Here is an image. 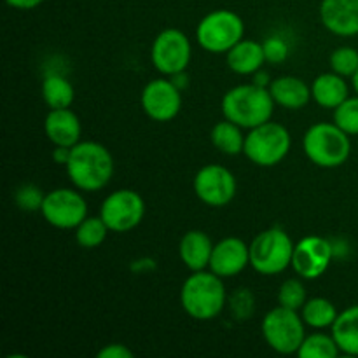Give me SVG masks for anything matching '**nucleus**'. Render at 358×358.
<instances>
[{
	"label": "nucleus",
	"mask_w": 358,
	"mask_h": 358,
	"mask_svg": "<svg viewBox=\"0 0 358 358\" xmlns=\"http://www.w3.org/2000/svg\"><path fill=\"white\" fill-rule=\"evenodd\" d=\"M65 170L73 187L84 192H96L112 180L114 159L105 145L84 140L70 149Z\"/></svg>",
	"instance_id": "1"
},
{
	"label": "nucleus",
	"mask_w": 358,
	"mask_h": 358,
	"mask_svg": "<svg viewBox=\"0 0 358 358\" xmlns=\"http://www.w3.org/2000/svg\"><path fill=\"white\" fill-rule=\"evenodd\" d=\"M275 105L269 87L255 83L240 84L224 94L222 114L241 128L252 129L262 122L271 121Z\"/></svg>",
	"instance_id": "2"
},
{
	"label": "nucleus",
	"mask_w": 358,
	"mask_h": 358,
	"mask_svg": "<svg viewBox=\"0 0 358 358\" xmlns=\"http://www.w3.org/2000/svg\"><path fill=\"white\" fill-rule=\"evenodd\" d=\"M224 278L213 271H192L180 290V304L185 313L199 322L219 317L226 306Z\"/></svg>",
	"instance_id": "3"
},
{
	"label": "nucleus",
	"mask_w": 358,
	"mask_h": 358,
	"mask_svg": "<svg viewBox=\"0 0 358 358\" xmlns=\"http://www.w3.org/2000/svg\"><path fill=\"white\" fill-rule=\"evenodd\" d=\"M303 150L317 166L338 168L348 161L352 140L336 122H318L304 133Z\"/></svg>",
	"instance_id": "4"
},
{
	"label": "nucleus",
	"mask_w": 358,
	"mask_h": 358,
	"mask_svg": "<svg viewBox=\"0 0 358 358\" xmlns=\"http://www.w3.org/2000/svg\"><path fill=\"white\" fill-rule=\"evenodd\" d=\"M292 238L282 227L261 231L250 243V266L259 275L275 276L292 266Z\"/></svg>",
	"instance_id": "5"
},
{
	"label": "nucleus",
	"mask_w": 358,
	"mask_h": 358,
	"mask_svg": "<svg viewBox=\"0 0 358 358\" xmlns=\"http://www.w3.org/2000/svg\"><path fill=\"white\" fill-rule=\"evenodd\" d=\"M290 145L292 138L289 129L280 122L268 121L248 129L243 154L257 166L271 168L285 159Z\"/></svg>",
	"instance_id": "6"
},
{
	"label": "nucleus",
	"mask_w": 358,
	"mask_h": 358,
	"mask_svg": "<svg viewBox=\"0 0 358 358\" xmlns=\"http://www.w3.org/2000/svg\"><path fill=\"white\" fill-rule=\"evenodd\" d=\"M245 35V23L231 9H217L206 14L196 28V41L212 55H226Z\"/></svg>",
	"instance_id": "7"
},
{
	"label": "nucleus",
	"mask_w": 358,
	"mask_h": 358,
	"mask_svg": "<svg viewBox=\"0 0 358 358\" xmlns=\"http://www.w3.org/2000/svg\"><path fill=\"white\" fill-rule=\"evenodd\" d=\"M304 327L306 324L296 310L280 306V304L262 318L261 324L262 336L269 348L282 355H292V353L299 352L301 345L306 338Z\"/></svg>",
	"instance_id": "8"
},
{
	"label": "nucleus",
	"mask_w": 358,
	"mask_h": 358,
	"mask_svg": "<svg viewBox=\"0 0 358 358\" xmlns=\"http://www.w3.org/2000/svg\"><path fill=\"white\" fill-rule=\"evenodd\" d=\"M192 45L187 35L178 28H166L154 38L150 59L159 73L173 77L187 70L191 63Z\"/></svg>",
	"instance_id": "9"
},
{
	"label": "nucleus",
	"mask_w": 358,
	"mask_h": 358,
	"mask_svg": "<svg viewBox=\"0 0 358 358\" xmlns=\"http://www.w3.org/2000/svg\"><path fill=\"white\" fill-rule=\"evenodd\" d=\"M145 215V201L133 189H117L103 199L100 217L112 233H128L135 229Z\"/></svg>",
	"instance_id": "10"
},
{
	"label": "nucleus",
	"mask_w": 358,
	"mask_h": 358,
	"mask_svg": "<svg viewBox=\"0 0 358 358\" xmlns=\"http://www.w3.org/2000/svg\"><path fill=\"white\" fill-rule=\"evenodd\" d=\"M41 213L52 227L76 229L87 217V203L79 191L59 187L44 196Z\"/></svg>",
	"instance_id": "11"
},
{
	"label": "nucleus",
	"mask_w": 358,
	"mask_h": 358,
	"mask_svg": "<svg viewBox=\"0 0 358 358\" xmlns=\"http://www.w3.org/2000/svg\"><path fill=\"white\" fill-rule=\"evenodd\" d=\"M238 191L236 177L222 164H206L196 173L194 192L205 205L220 208L229 205Z\"/></svg>",
	"instance_id": "12"
},
{
	"label": "nucleus",
	"mask_w": 358,
	"mask_h": 358,
	"mask_svg": "<svg viewBox=\"0 0 358 358\" xmlns=\"http://www.w3.org/2000/svg\"><path fill=\"white\" fill-rule=\"evenodd\" d=\"M140 103L152 121L170 122L182 110V91L171 79H152L143 87Z\"/></svg>",
	"instance_id": "13"
},
{
	"label": "nucleus",
	"mask_w": 358,
	"mask_h": 358,
	"mask_svg": "<svg viewBox=\"0 0 358 358\" xmlns=\"http://www.w3.org/2000/svg\"><path fill=\"white\" fill-rule=\"evenodd\" d=\"M334 257V247L322 236H306L297 241L292 255V269L303 280H317L324 275Z\"/></svg>",
	"instance_id": "14"
},
{
	"label": "nucleus",
	"mask_w": 358,
	"mask_h": 358,
	"mask_svg": "<svg viewBox=\"0 0 358 358\" xmlns=\"http://www.w3.org/2000/svg\"><path fill=\"white\" fill-rule=\"evenodd\" d=\"M248 264H250V245L240 238L229 236L213 245L208 269L220 278H233L240 275Z\"/></svg>",
	"instance_id": "15"
},
{
	"label": "nucleus",
	"mask_w": 358,
	"mask_h": 358,
	"mask_svg": "<svg viewBox=\"0 0 358 358\" xmlns=\"http://www.w3.org/2000/svg\"><path fill=\"white\" fill-rule=\"evenodd\" d=\"M320 20L338 37L358 35V0H322Z\"/></svg>",
	"instance_id": "16"
},
{
	"label": "nucleus",
	"mask_w": 358,
	"mask_h": 358,
	"mask_svg": "<svg viewBox=\"0 0 358 358\" xmlns=\"http://www.w3.org/2000/svg\"><path fill=\"white\" fill-rule=\"evenodd\" d=\"M44 131L52 145L73 147L80 142L83 126L77 114L70 110V107L49 108V114L45 115L44 121Z\"/></svg>",
	"instance_id": "17"
},
{
	"label": "nucleus",
	"mask_w": 358,
	"mask_h": 358,
	"mask_svg": "<svg viewBox=\"0 0 358 358\" xmlns=\"http://www.w3.org/2000/svg\"><path fill=\"white\" fill-rule=\"evenodd\" d=\"M269 93L276 105L289 110L304 108L313 98L311 86H308V83L296 76H280L273 79L269 84Z\"/></svg>",
	"instance_id": "18"
},
{
	"label": "nucleus",
	"mask_w": 358,
	"mask_h": 358,
	"mask_svg": "<svg viewBox=\"0 0 358 358\" xmlns=\"http://www.w3.org/2000/svg\"><path fill=\"white\" fill-rule=\"evenodd\" d=\"M213 241L205 231L192 229L182 236L178 245V255L184 266L191 271H203L210 266L213 252Z\"/></svg>",
	"instance_id": "19"
},
{
	"label": "nucleus",
	"mask_w": 358,
	"mask_h": 358,
	"mask_svg": "<svg viewBox=\"0 0 358 358\" xmlns=\"http://www.w3.org/2000/svg\"><path fill=\"white\" fill-rule=\"evenodd\" d=\"M226 59L229 69L238 76H254L266 63L264 45L257 41L241 38L226 52Z\"/></svg>",
	"instance_id": "20"
},
{
	"label": "nucleus",
	"mask_w": 358,
	"mask_h": 358,
	"mask_svg": "<svg viewBox=\"0 0 358 358\" xmlns=\"http://www.w3.org/2000/svg\"><path fill=\"white\" fill-rule=\"evenodd\" d=\"M311 94L313 100L324 108H338L346 98L350 96V86L346 77L336 72L320 73L311 84Z\"/></svg>",
	"instance_id": "21"
},
{
	"label": "nucleus",
	"mask_w": 358,
	"mask_h": 358,
	"mask_svg": "<svg viewBox=\"0 0 358 358\" xmlns=\"http://www.w3.org/2000/svg\"><path fill=\"white\" fill-rule=\"evenodd\" d=\"M339 350L345 355L358 357V304L346 308L336 318L331 327Z\"/></svg>",
	"instance_id": "22"
},
{
	"label": "nucleus",
	"mask_w": 358,
	"mask_h": 358,
	"mask_svg": "<svg viewBox=\"0 0 358 358\" xmlns=\"http://www.w3.org/2000/svg\"><path fill=\"white\" fill-rule=\"evenodd\" d=\"M241 129L243 128L238 126L236 122L224 117V121L217 122L212 128L210 140L219 152L226 154V156H238V154L243 152L245 136H247L243 135Z\"/></svg>",
	"instance_id": "23"
},
{
	"label": "nucleus",
	"mask_w": 358,
	"mask_h": 358,
	"mask_svg": "<svg viewBox=\"0 0 358 358\" xmlns=\"http://www.w3.org/2000/svg\"><path fill=\"white\" fill-rule=\"evenodd\" d=\"M338 315L339 311L336 310L334 303L325 299V297H311L301 308V317H303L304 324L311 329H317V331L331 329Z\"/></svg>",
	"instance_id": "24"
},
{
	"label": "nucleus",
	"mask_w": 358,
	"mask_h": 358,
	"mask_svg": "<svg viewBox=\"0 0 358 358\" xmlns=\"http://www.w3.org/2000/svg\"><path fill=\"white\" fill-rule=\"evenodd\" d=\"M73 86L59 73H49L42 80V100L49 108H69L73 103Z\"/></svg>",
	"instance_id": "25"
},
{
	"label": "nucleus",
	"mask_w": 358,
	"mask_h": 358,
	"mask_svg": "<svg viewBox=\"0 0 358 358\" xmlns=\"http://www.w3.org/2000/svg\"><path fill=\"white\" fill-rule=\"evenodd\" d=\"M341 353L334 336L315 332L308 334L301 345L297 357L299 358H336Z\"/></svg>",
	"instance_id": "26"
},
{
	"label": "nucleus",
	"mask_w": 358,
	"mask_h": 358,
	"mask_svg": "<svg viewBox=\"0 0 358 358\" xmlns=\"http://www.w3.org/2000/svg\"><path fill=\"white\" fill-rule=\"evenodd\" d=\"M108 226L105 224V220L98 217H86L79 226L76 227V241L79 247L87 248H96L100 247L105 241L108 234Z\"/></svg>",
	"instance_id": "27"
},
{
	"label": "nucleus",
	"mask_w": 358,
	"mask_h": 358,
	"mask_svg": "<svg viewBox=\"0 0 358 358\" xmlns=\"http://www.w3.org/2000/svg\"><path fill=\"white\" fill-rule=\"evenodd\" d=\"M329 65H331L332 72L339 73L346 79H352L358 70V49L352 45H341V48L334 49L329 58Z\"/></svg>",
	"instance_id": "28"
},
{
	"label": "nucleus",
	"mask_w": 358,
	"mask_h": 358,
	"mask_svg": "<svg viewBox=\"0 0 358 358\" xmlns=\"http://www.w3.org/2000/svg\"><path fill=\"white\" fill-rule=\"evenodd\" d=\"M308 301L306 287L299 278H289L282 283L278 290V304L280 306L290 308V310L299 311Z\"/></svg>",
	"instance_id": "29"
},
{
	"label": "nucleus",
	"mask_w": 358,
	"mask_h": 358,
	"mask_svg": "<svg viewBox=\"0 0 358 358\" xmlns=\"http://www.w3.org/2000/svg\"><path fill=\"white\" fill-rule=\"evenodd\" d=\"M334 122L350 136L358 135V94L348 96L334 108Z\"/></svg>",
	"instance_id": "30"
},
{
	"label": "nucleus",
	"mask_w": 358,
	"mask_h": 358,
	"mask_svg": "<svg viewBox=\"0 0 358 358\" xmlns=\"http://www.w3.org/2000/svg\"><path fill=\"white\" fill-rule=\"evenodd\" d=\"M44 192L34 184H24L21 187H17V191L14 192V201L20 206L21 210H27V212H35V210H41L42 201H44Z\"/></svg>",
	"instance_id": "31"
},
{
	"label": "nucleus",
	"mask_w": 358,
	"mask_h": 358,
	"mask_svg": "<svg viewBox=\"0 0 358 358\" xmlns=\"http://www.w3.org/2000/svg\"><path fill=\"white\" fill-rule=\"evenodd\" d=\"M229 306L234 318L245 320V318L250 317V313H254V296H252L247 289L236 290V292L233 294V297H231Z\"/></svg>",
	"instance_id": "32"
},
{
	"label": "nucleus",
	"mask_w": 358,
	"mask_h": 358,
	"mask_svg": "<svg viewBox=\"0 0 358 358\" xmlns=\"http://www.w3.org/2000/svg\"><path fill=\"white\" fill-rule=\"evenodd\" d=\"M264 45L266 62L269 63H282L289 56V45L282 37H269L262 42Z\"/></svg>",
	"instance_id": "33"
},
{
	"label": "nucleus",
	"mask_w": 358,
	"mask_h": 358,
	"mask_svg": "<svg viewBox=\"0 0 358 358\" xmlns=\"http://www.w3.org/2000/svg\"><path fill=\"white\" fill-rule=\"evenodd\" d=\"M96 355L100 358H133V352L126 345L112 343V345L103 346Z\"/></svg>",
	"instance_id": "34"
},
{
	"label": "nucleus",
	"mask_w": 358,
	"mask_h": 358,
	"mask_svg": "<svg viewBox=\"0 0 358 358\" xmlns=\"http://www.w3.org/2000/svg\"><path fill=\"white\" fill-rule=\"evenodd\" d=\"M7 6L13 7V9H17V10H30V9H35V7L41 6L44 0H6Z\"/></svg>",
	"instance_id": "35"
},
{
	"label": "nucleus",
	"mask_w": 358,
	"mask_h": 358,
	"mask_svg": "<svg viewBox=\"0 0 358 358\" xmlns=\"http://www.w3.org/2000/svg\"><path fill=\"white\" fill-rule=\"evenodd\" d=\"M70 149H72V147L55 145V150H52V159H55V163L63 164V166H65L66 161H69V157H70Z\"/></svg>",
	"instance_id": "36"
},
{
	"label": "nucleus",
	"mask_w": 358,
	"mask_h": 358,
	"mask_svg": "<svg viewBox=\"0 0 358 358\" xmlns=\"http://www.w3.org/2000/svg\"><path fill=\"white\" fill-rule=\"evenodd\" d=\"M259 72H261V70H259ZM254 73V76H257V79H255L254 80V83L255 84H259V86H268V84H271V83H269V76H268V73Z\"/></svg>",
	"instance_id": "37"
},
{
	"label": "nucleus",
	"mask_w": 358,
	"mask_h": 358,
	"mask_svg": "<svg viewBox=\"0 0 358 358\" xmlns=\"http://www.w3.org/2000/svg\"><path fill=\"white\" fill-rule=\"evenodd\" d=\"M352 86H353V90H355V93L358 94V70H357L355 76L352 77Z\"/></svg>",
	"instance_id": "38"
}]
</instances>
